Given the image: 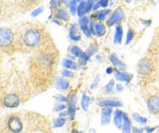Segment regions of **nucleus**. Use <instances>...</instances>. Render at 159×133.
Listing matches in <instances>:
<instances>
[{
	"label": "nucleus",
	"instance_id": "1",
	"mask_svg": "<svg viewBox=\"0 0 159 133\" xmlns=\"http://www.w3.org/2000/svg\"><path fill=\"white\" fill-rule=\"evenodd\" d=\"M43 37L44 36H43L40 29H38L34 26H31V27H28V28L22 31L20 43L22 44V47L28 48V49L30 48H38L40 44L44 42Z\"/></svg>",
	"mask_w": 159,
	"mask_h": 133
},
{
	"label": "nucleus",
	"instance_id": "2",
	"mask_svg": "<svg viewBox=\"0 0 159 133\" xmlns=\"http://www.w3.org/2000/svg\"><path fill=\"white\" fill-rule=\"evenodd\" d=\"M6 127L11 133H20L23 130V123H22L20 116L10 115L6 120Z\"/></svg>",
	"mask_w": 159,
	"mask_h": 133
},
{
	"label": "nucleus",
	"instance_id": "3",
	"mask_svg": "<svg viewBox=\"0 0 159 133\" xmlns=\"http://www.w3.org/2000/svg\"><path fill=\"white\" fill-rule=\"evenodd\" d=\"M14 32L10 29V28H1L0 31V44H1V48L5 49L7 47H10L12 43H14Z\"/></svg>",
	"mask_w": 159,
	"mask_h": 133
},
{
	"label": "nucleus",
	"instance_id": "4",
	"mask_svg": "<svg viewBox=\"0 0 159 133\" xmlns=\"http://www.w3.org/2000/svg\"><path fill=\"white\" fill-rule=\"evenodd\" d=\"M97 104L102 108H113V109L122 106V103L118 98H100L98 99Z\"/></svg>",
	"mask_w": 159,
	"mask_h": 133
},
{
	"label": "nucleus",
	"instance_id": "5",
	"mask_svg": "<svg viewBox=\"0 0 159 133\" xmlns=\"http://www.w3.org/2000/svg\"><path fill=\"white\" fill-rule=\"evenodd\" d=\"M2 105L10 109H15L20 105V98L16 94H6L2 96Z\"/></svg>",
	"mask_w": 159,
	"mask_h": 133
},
{
	"label": "nucleus",
	"instance_id": "6",
	"mask_svg": "<svg viewBox=\"0 0 159 133\" xmlns=\"http://www.w3.org/2000/svg\"><path fill=\"white\" fill-rule=\"evenodd\" d=\"M125 17V14H124V11H122V9L121 7H118L111 15H110V17L107 20V26L108 27H111V26H114V24H118L120 23L122 20Z\"/></svg>",
	"mask_w": 159,
	"mask_h": 133
},
{
	"label": "nucleus",
	"instance_id": "7",
	"mask_svg": "<svg viewBox=\"0 0 159 133\" xmlns=\"http://www.w3.org/2000/svg\"><path fill=\"white\" fill-rule=\"evenodd\" d=\"M153 70V61L151 59H142L139 62V72L141 75H147Z\"/></svg>",
	"mask_w": 159,
	"mask_h": 133
},
{
	"label": "nucleus",
	"instance_id": "8",
	"mask_svg": "<svg viewBox=\"0 0 159 133\" xmlns=\"http://www.w3.org/2000/svg\"><path fill=\"white\" fill-rule=\"evenodd\" d=\"M147 105H148V110L149 113L154 115L159 114V96L158 95H153L147 100Z\"/></svg>",
	"mask_w": 159,
	"mask_h": 133
},
{
	"label": "nucleus",
	"instance_id": "9",
	"mask_svg": "<svg viewBox=\"0 0 159 133\" xmlns=\"http://www.w3.org/2000/svg\"><path fill=\"white\" fill-rule=\"evenodd\" d=\"M111 115H113V108H103L100 113V123L103 126H107L111 121Z\"/></svg>",
	"mask_w": 159,
	"mask_h": 133
},
{
	"label": "nucleus",
	"instance_id": "10",
	"mask_svg": "<svg viewBox=\"0 0 159 133\" xmlns=\"http://www.w3.org/2000/svg\"><path fill=\"white\" fill-rule=\"evenodd\" d=\"M69 37L70 39L74 42V43H77L81 40V33L79 31V27L76 23H71L70 24V28H69Z\"/></svg>",
	"mask_w": 159,
	"mask_h": 133
},
{
	"label": "nucleus",
	"instance_id": "11",
	"mask_svg": "<svg viewBox=\"0 0 159 133\" xmlns=\"http://www.w3.org/2000/svg\"><path fill=\"white\" fill-rule=\"evenodd\" d=\"M114 78L119 82H124V83H129L131 79H132V75L126 72V71H119V70H115L114 72Z\"/></svg>",
	"mask_w": 159,
	"mask_h": 133
},
{
	"label": "nucleus",
	"instance_id": "12",
	"mask_svg": "<svg viewBox=\"0 0 159 133\" xmlns=\"http://www.w3.org/2000/svg\"><path fill=\"white\" fill-rule=\"evenodd\" d=\"M55 88L60 92H65V91H67L70 88V83H69V81L66 78L58 77V78H55Z\"/></svg>",
	"mask_w": 159,
	"mask_h": 133
},
{
	"label": "nucleus",
	"instance_id": "13",
	"mask_svg": "<svg viewBox=\"0 0 159 133\" xmlns=\"http://www.w3.org/2000/svg\"><path fill=\"white\" fill-rule=\"evenodd\" d=\"M109 60H110V62L113 64V66H114L115 69H118L119 71H125V70H126V65L120 60L119 57L116 56V54H111V55L109 56Z\"/></svg>",
	"mask_w": 159,
	"mask_h": 133
},
{
	"label": "nucleus",
	"instance_id": "14",
	"mask_svg": "<svg viewBox=\"0 0 159 133\" xmlns=\"http://www.w3.org/2000/svg\"><path fill=\"white\" fill-rule=\"evenodd\" d=\"M121 132L122 133H132V123H131V120L129 118V115L126 114V113H124V122H122Z\"/></svg>",
	"mask_w": 159,
	"mask_h": 133
},
{
	"label": "nucleus",
	"instance_id": "15",
	"mask_svg": "<svg viewBox=\"0 0 159 133\" xmlns=\"http://www.w3.org/2000/svg\"><path fill=\"white\" fill-rule=\"evenodd\" d=\"M113 121H114L115 127L121 130L122 122H124V113L120 111V110H115V111H114V118H113Z\"/></svg>",
	"mask_w": 159,
	"mask_h": 133
},
{
	"label": "nucleus",
	"instance_id": "16",
	"mask_svg": "<svg viewBox=\"0 0 159 133\" xmlns=\"http://www.w3.org/2000/svg\"><path fill=\"white\" fill-rule=\"evenodd\" d=\"M109 15H111V10H109V9H102L96 12V17L98 21H105Z\"/></svg>",
	"mask_w": 159,
	"mask_h": 133
},
{
	"label": "nucleus",
	"instance_id": "17",
	"mask_svg": "<svg viewBox=\"0 0 159 133\" xmlns=\"http://www.w3.org/2000/svg\"><path fill=\"white\" fill-rule=\"evenodd\" d=\"M55 17L58 20H61V21H65V22H69V20H70L69 12L65 9H58L55 12Z\"/></svg>",
	"mask_w": 159,
	"mask_h": 133
},
{
	"label": "nucleus",
	"instance_id": "18",
	"mask_svg": "<svg viewBox=\"0 0 159 133\" xmlns=\"http://www.w3.org/2000/svg\"><path fill=\"white\" fill-rule=\"evenodd\" d=\"M86 14H88V7H87V1H82L80 2L77 6V16L79 17H83L86 16Z\"/></svg>",
	"mask_w": 159,
	"mask_h": 133
},
{
	"label": "nucleus",
	"instance_id": "19",
	"mask_svg": "<svg viewBox=\"0 0 159 133\" xmlns=\"http://www.w3.org/2000/svg\"><path fill=\"white\" fill-rule=\"evenodd\" d=\"M122 39V26L118 23L115 27V33H114V44H120Z\"/></svg>",
	"mask_w": 159,
	"mask_h": 133
},
{
	"label": "nucleus",
	"instance_id": "20",
	"mask_svg": "<svg viewBox=\"0 0 159 133\" xmlns=\"http://www.w3.org/2000/svg\"><path fill=\"white\" fill-rule=\"evenodd\" d=\"M93 101V99L91 96H88L87 94H83L82 95V99H81V108L83 111H87L88 110V106L89 104Z\"/></svg>",
	"mask_w": 159,
	"mask_h": 133
},
{
	"label": "nucleus",
	"instance_id": "21",
	"mask_svg": "<svg viewBox=\"0 0 159 133\" xmlns=\"http://www.w3.org/2000/svg\"><path fill=\"white\" fill-rule=\"evenodd\" d=\"M62 66L65 69H69V70H77L79 69L77 64L74 60H71V59H64L62 60Z\"/></svg>",
	"mask_w": 159,
	"mask_h": 133
},
{
	"label": "nucleus",
	"instance_id": "22",
	"mask_svg": "<svg viewBox=\"0 0 159 133\" xmlns=\"http://www.w3.org/2000/svg\"><path fill=\"white\" fill-rule=\"evenodd\" d=\"M105 32H107V27L102 22H96V36L102 37L105 34Z\"/></svg>",
	"mask_w": 159,
	"mask_h": 133
},
{
	"label": "nucleus",
	"instance_id": "23",
	"mask_svg": "<svg viewBox=\"0 0 159 133\" xmlns=\"http://www.w3.org/2000/svg\"><path fill=\"white\" fill-rule=\"evenodd\" d=\"M89 23H91V19H88L87 16L80 17L79 26H80V28H81V31H82V29H84V28H88V27H89Z\"/></svg>",
	"mask_w": 159,
	"mask_h": 133
},
{
	"label": "nucleus",
	"instance_id": "24",
	"mask_svg": "<svg viewBox=\"0 0 159 133\" xmlns=\"http://www.w3.org/2000/svg\"><path fill=\"white\" fill-rule=\"evenodd\" d=\"M70 54L75 57H80L83 54V50L79 48L77 45H72V47H70Z\"/></svg>",
	"mask_w": 159,
	"mask_h": 133
},
{
	"label": "nucleus",
	"instance_id": "25",
	"mask_svg": "<svg viewBox=\"0 0 159 133\" xmlns=\"http://www.w3.org/2000/svg\"><path fill=\"white\" fill-rule=\"evenodd\" d=\"M65 123H66V117H57L55 120H54V122H53V126H54V128H60V127H62V126H65Z\"/></svg>",
	"mask_w": 159,
	"mask_h": 133
},
{
	"label": "nucleus",
	"instance_id": "26",
	"mask_svg": "<svg viewBox=\"0 0 159 133\" xmlns=\"http://www.w3.org/2000/svg\"><path fill=\"white\" fill-rule=\"evenodd\" d=\"M132 118H134V121L139 122L141 125H146V123H147V118L143 117L142 115H139V113H134V114H132Z\"/></svg>",
	"mask_w": 159,
	"mask_h": 133
},
{
	"label": "nucleus",
	"instance_id": "27",
	"mask_svg": "<svg viewBox=\"0 0 159 133\" xmlns=\"http://www.w3.org/2000/svg\"><path fill=\"white\" fill-rule=\"evenodd\" d=\"M77 2H75L74 0H70V5H69V11L71 15H77Z\"/></svg>",
	"mask_w": 159,
	"mask_h": 133
},
{
	"label": "nucleus",
	"instance_id": "28",
	"mask_svg": "<svg viewBox=\"0 0 159 133\" xmlns=\"http://www.w3.org/2000/svg\"><path fill=\"white\" fill-rule=\"evenodd\" d=\"M86 53H87L89 56L97 54V53H98V45H97V44H91V45L88 47V49L86 50Z\"/></svg>",
	"mask_w": 159,
	"mask_h": 133
},
{
	"label": "nucleus",
	"instance_id": "29",
	"mask_svg": "<svg viewBox=\"0 0 159 133\" xmlns=\"http://www.w3.org/2000/svg\"><path fill=\"white\" fill-rule=\"evenodd\" d=\"M114 87H115V82H114V79H113V81H110V82L104 87V93H105V94H110V93H113Z\"/></svg>",
	"mask_w": 159,
	"mask_h": 133
},
{
	"label": "nucleus",
	"instance_id": "30",
	"mask_svg": "<svg viewBox=\"0 0 159 133\" xmlns=\"http://www.w3.org/2000/svg\"><path fill=\"white\" fill-rule=\"evenodd\" d=\"M76 103H77V96H76V94H71L69 96V100H67L69 108H76Z\"/></svg>",
	"mask_w": 159,
	"mask_h": 133
},
{
	"label": "nucleus",
	"instance_id": "31",
	"mask_svg": "<svg viewBox=\"0 0 159 133\" xmlns=\"http://www.w3.org/2000/svg\"><path fill=\"white\" fill-rule=\"evenodd\" d=\"M69 109V105H65V103H61V104H57L54 106V111L60 113V111H64V110H67Z\"/></svg>",
	"mask_w": 159,
	"mask_h": 133
},
{
	"label": "nucleus",
	"instance_id": "32",
	"mask_svg": "<svg viewBox=\"0 0 159 133\" xmlns=\"http://www.w3.org/2000/svg\"><path fill=\"white\" fill-rule=\"evenodd\" d=\"M89 57H91V56H89V55H88V54L84 51V53H83V54L79 57V62H80V64H82V65H84V64H87V62L89 61Z\"/></svg>",
	"mask_w": 159,
	"mask_h": 133
},
{
	"label": "nucleus",
	"instance_id": "33",
	"mask_svg": "<svg viewBox=\"0 0 159 133\" xmlns=\"http://www.w3.org/2000/svg\"><path fill=\"white\" fill-rule=\"evenodd\" d=\"M61 76L65 77V78H72L74 77V72L71 70H69V69H65V70L61 71Z\"/></svg>",
	"mask_w": 159,
	"mask_h": 133
},
{
	"label": "nucleus",
	"instance_id": "34",
	"mask_svg": "<svg viewBox=\"0 0 159 133\" xmlns=\"http://www.w3.org/2000/svg\"><path fill=\"white\" fill-rule=\"evenodd\" d=\"M134 37H135V32L130 28L129 31H127V37H126V44H130L132 40H134Z\"/></svg>",
	"mask_w": 159,
	"mask_h": 133
},
{
	"label": "nucleus",
	"instance_id": "35",
	"mask_svg": "<svg viewBox=\"0 0 159 133\" xmlns=\"http://www.w3.org/2000/svg\"><path fill=\"white\" fill-rule=\"evenodd\" d=\"M43 10H44V7H43V6H39V7H37L36 10H33V11H32L31 16H32V17H36V16H38V15H40V14L43 12Z\"/></svg>",
	"mask_w": 159,
	"mask_h": 133
},
{
	"label": "nucleus",
	"instance_id": "36",
	"mask_svg": "<svg viewBox=\"0 0 159 133\" xmlns=\"http://www.w3.org/2000/svg\"><path fill=\"white\" fill-rule=\"evenodd\" d=\"M75 115H76V108H69V116L71 121L75 120Z\"/></svg>",
	"mask_w": 159,
	"mask_h": 133
},
{
	"label": "nucleus",
	"instance_id": "37",
	"mask_svg": "<svg viewBox=\"0 0 159 133\" xmlns=\"http://www.w3.org/2000/svg\"><path fill=\"white\" fill-rule=\"evenodd\" d=\"M50 7H52V10H58V7H59V0H50Z\"/></svg>",
	"mask_w": 159,
	"mask_h": 133
},
{
	"label": "nucleus",
	"instance_id": "38",
	"mask_svg": "<svg viewBox=\"0 0 159 133\" xmlns=\"http://www.w3.org/2000/svg\"><path fill=\"white\" fill-rule=\"evenodd\" d=\"M55 100H58L60 103H67L69 98L65 96V95H55Z\"/></svg>",
	"mask_w": 159,
	"mask_h": 133
},
{
	"label": "nucleus",
	"instance_id": "39",
	"mask_svg": "<svg viewBox=\"0 0 159 133\" xmlns=\"http://www.w3.org/2000/svg\"><path fill=\"white\" fill-rule=\"evenodd\" d=\"M99 4H100V7L107 9V6H108L110 2H109V0H99Z\"/></svg>",
	"mask_w": 159,
	"mask_h": 133
},
{
	"label": "nucleus",
	"instance_id": "40",
	"mask_svg": "<svg viewBox=\"0 0 159 133\" xmlns=\"http://www.w3.org/2000/svg\"><path fill=\"white\" fill-rule=\"evenodd\" d=\"M67 6L69 7V5H70V1L69 0H59V6Z\"/></svg>",
	"mask_w": 159,
	"mask_h": 133
},
{
	"label": "nucleus",
	"instance_id": "41",
	"mask_svg": "<svg viewBox=\"0 0 159 133\" xmlns=\"http://www.w3.org/2000/svg\"><path fill=\"white\" fill-rule=\"evenodd\" d=\"M144 128H139V127H132V133H143Z\"/></svg>",
	"mask_w": 159,
	"mask_h": 133
},
{
	"label": "nucleus",
	"instance_id": "42",
	"mask_svg": "<svg viewBox=\"0 0 159 133\" xmlns=\"http://www.w3.org/2000/svg\"><path fill=\"white\" fill-rule=\"evenodd\" d=\"M67 115H69V109H67V110H64V111H60L59 113L60 117H66Z\"/></svg>",
	"mask_w": 159,
	"mask_h": 133
},
{
	"label": "nucleus",
	"instance_id": "43",
	"mask_svg": "<svg viewBox=\"0 0 159 133\" xmlns=\"http://www.w3.org/2000/svg\"><path fill=\"white\" fill-rule=\"evenodd\" d=\"M99 7H100V4H99V1H98V2H96V4L93 5V10H92V11H96V12H97V11L99 10Z\"/></svg>",
	"mask_w": 159,
	"mask_h": 133
},
{
	"label": "nucleus",
	"instance_id": "44",
	"mask_svg": "<svg viewBox=\"0 0 159 133\" xmlns=\"http://www.w3.org/2000/svg\"><path fill=\"white\" fill-rule=\"evenodd\" d=\"M154 130H156L154 127H144V131H146L147 133H153L154 132Z\"/></svg>",
	"mask_w": 159,
	"mask_h": 133
},
{
	"label": "nucleus",
	"instance_id": "45",
	"mask_svg": "<svg viewBox=\"0 0 159 133\" xmlns=\"http://www.w3.org/2000/svg\"><path fill=\"white\" fill-rule=\"evenodd\" d=\"M114 72H115L114 67H108V69H107V73H108V75H110V73H114Z\"/></svg>",
	"mask_w": 159,
	"mask_h": 133
},
{
	"label": "nucleus",
	"instance_id": "46",
	"mask_svg": "<svg viewBox=\"0 0 159 133\" xmlns=\"http://www.w3.org/2000/svg\"><path fill=\"white\" fill-rule=\"evenodd\" d=\"M115 88H116V92H122V89H124V87H122L121 84H118V86H115Z\"/></svg>",
	"mask_w": 159,
	"mask_h": 133
},
{
	"label": "nucleus",
	"instance_id": "47",
	"mask_svg": "<svg viewBox=\"0 0 159 133\" xmlns=\"http://www.w3.org/2000/svg\"><path fill=\"white\" fill-rule=\"evenodd\" d=\"M96 88H97V82H94V83L91 84V89H92V91H94Z\"/></svg>",
	"mask_w": 159,
	"mask_h": 133
},
{
	"label": "nucleus",
	"instance_id": "48",
	"mask_svg": "<svg viewBox=\"0 0 159 133\" xmlns=\"http://www.w3.org/2000/svg\"><path fill=\"white\" fill-rule=\"evenodd\" d=\"M96 60H97L98 62H100V61H103V56H102V55H97V56H96Z\"/></svg>",
	"mask_w": 159,
	"mask_h": 133
},
{
	"label": "nucleus",
	"instance_id": "49",
	"mask_svg": "<svg viewBox=\"0 0 159 133\" xmlns=\"http://www.w3.org/2000/svg\"><path fill=\"white\" fill-rule=\"evenodd\" d=\"M53 22H54V23H57V24H59V26H61V22H60L57 17H55V19H53Z\"/></svg>",
	"mask_w": 159,
	"mask_h": 133
},
{
	"label": "nucleus",
	"instance_id": "50",
	"mask_svg": "<svg viewBox=\"0 0 159 133\" xmlns=\"http://www.w3.org/2000/svg\"><path fill=\"white\" fill-rule=\"evenodd\" d=\"M75 2H77V4H80V2H82V1H84V0H74Z\"/></svg>",
	"mask_w": 159,
	"mask_h": 133
},
{
	"label": "nucleus",
	"instance_id": "51",
	"mask_svg": "<svg viewBox=\"0 0 159 133\" xmlns=\"http://www.w3.org/2000/svg\"><path fill=\"white\" fill-rule=\"evenodd\" d=\"M72 133H80V132L76 130V128H74V130H72Z\"/></svg>",
	"mask_w": 159,
	"mask_h": 133
},
{
	"label": "nucleus",
	"instance_id": "52",
	"mask_svg": "<svg viewBox=\"0 0 159 133\" xmlns=\"http://www.w3.org/2000/svg\"><path fill=\"white\" fill-rule=\"evenodd\" d=\"M89 133H96V131H94V130H91V131H89Z\"/></svg>",
	"mask_w": 159,
	"mask_h": 133
},
{
	"label": "nucleus",
	"instance_id": "53",
	"mask_svg": "<svg viewBox=\"0 0 159 133\" xmlns=\"http://www.w3.org/2000/svg\"><path fill=\"white\" fill-rule=\"evenodd\" d=\"M93 1H94V2H98V1H99V0H93Z\"/></svg>",
	"mask_w": 159,
	"mask_h": 133
}]
</instances>
